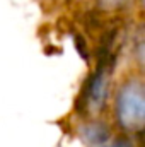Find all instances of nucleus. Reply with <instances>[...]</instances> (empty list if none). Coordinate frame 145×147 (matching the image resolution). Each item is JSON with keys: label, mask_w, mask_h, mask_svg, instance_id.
<instances>
[{"label": "nucleus", "mask_w": 145, "mask_h": 147, "mask_svg": "<svg viewBox=\"0 0 145 147\" xmlns=\"http://www.w3.org/2000/svg\"><path fill=\"white\" fill-rule=\"evenodd\" d=\"M114 121L123 132H142L145 120V91L142 77L125 79L114 92Z\"/></svg>", "instance_id": "f257e3e1"}, {"label": "nucleus", "mask_w": 145, "mask_h": 147, "mask_svg": "<svg viewBox=\"0 0 145 147\" xmlns=\"http://www.w3.org/2000/svg\"><path fill=\"white\" fill-rule=\"evenodd\" d=\"M109 58H111L109 55H104V58L97 63L94 72L87 77V80L82 86L79 105L84 111L97 115L106 106V99L109 94V75H111Z\"/></svg>", "instance_id": "f03ea898"}, {"label": "nucleus", "mask_w": 145, "mask_h": 147, "mask_svg": "<svg viewBox=\"0 0 145 147\" xmlns=\"http://www.w3.org/2000/svg\"><path fill=\"white\" fill-rule=\"evenodd\" d=\"M80 137L84 140V144L91 147H103L108 144L109 137V128L106 123L97 121V120H89L87 123H84L80 127Z\"/></svg>", "instance_id": "7ed1b4c3"}, {"label": "nucleus", "mask_w": 145, "mask_h": 147, "mask_svg": "<svg viewBox=\"0 0 145 147\" xmlns=\"http://www.w3.org/2000/svg\"><path fill=\"white\" fill-rule=\"evenodd\" d=\"M128 0H97L99 7L101 9H106V10H113V9H119L126 3Z\"/></svg>", "instance_id": "20e7f679"}, {"label": "nucleus", "mask_w": 145, "mask_h": 147, "mask_svg": "<svg viewBox=\"0 0 145 147\" xmlns=\"http://www.w3.org/2000/svg\"><path fill=\"white\" fill-rule=\"evenodd\" d=\"M106 147H133V144H130V140H126V139H118Z\"/></svg>", "instance_id": "39448f33"}]
</instances>
